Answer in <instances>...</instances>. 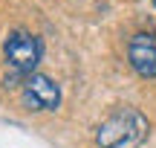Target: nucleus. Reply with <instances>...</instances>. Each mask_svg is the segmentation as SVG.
I'll return each instance as SVG.
<instances>
[{
	"label": "nucleus",
	"instance_id": "nucleus-4",
	"mask_svg": "<svg viewBox=\"0 0 156 148\" xmlns=\"http://www.w3.org/2000/svg\"><path fill=\"white\" fill-rule=\"evenodd\" d=\"M127 61L136 76L156 79V41L147 32H136L127 41Z\"/></svg>",
	"mask_w": 156,
	"mask_h": 148
},
{
	"label": "nucleus",
	"instance_id": "nucleus-1",
	"mask_svg": "<svg viewBox=\"0 0 156 148\" xmlns=\"http://www.w3.org/2000/svg\"><path fill=\"white\" fill-rule=\"evenodd\" d=\"M151 137V119L133 105L116 108L98 128L95 145L98 148H142Z\"/></svg>",
	"mask_w": 156,
	"mask_h": 148
},
{
	"label": "nucleus",
	"instance_id": "nucleus-5",
	"mask_svg": "<svg viewBox=\"0 0 156 148\" xmlns=\"http://www.w3.org/2000/svg\"><path fill=\"white\" fill-rule=\"evenodd\" d=\"M153 6H156V0H153Z\"/></svg>",
	"mask_w": 156,
	"mask_h": 148
},
{
	"label": "nucleus",
	"instance_id": "nucleus-2",
	"mask_svg": "<svg viewBox=\"0 0 156 148\" xmlns=\"http://www.w3.org/2000/svg\"><path fill=\"white\" fill-rule=\"evenodd\" d=\"M3 58L12 67V76L26 79L35 73V67L44 58V41L29 29H12L3 41Z\"/></svg>",
	"mask_w": 156,
	"mask_h": 148
},
{
	"label": "nucleus",
	"instance_id": "nucleus-3",
	"mask_svg": "<svg viewBox=\"0 0 156 148\" xmlns=\"http://www.w3.org/2000/svg\"><path fill=\"white\" fill-rule=\"evenodd\" d=\"M20 99L26 105V110H35V113H46V110H58L61 105V87H58L55 79L44 73H32L23 79V90Z\"/></svg>",
	"mask_w": 156,
	"mask_h": 148
}]
</instances>
